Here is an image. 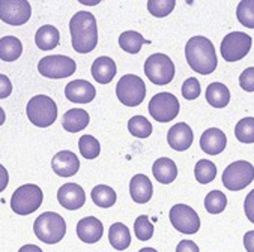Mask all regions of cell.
I'll return each instance as SVG.
<instances>
[{"label": "cell", "instance_id": "cell-1", "mask_svg": "<svg viewBox=\"0 0 254 252\" xmlns=\"http://www.w3.org/2000/svg\"><path fill=\"white\" fill-rule=\"evenodd\" d=\"M185 57L190 68L200 75L212 74L218 65L214 44L205 36H192L187 42Z\"/></svg>", "mask_w": 254, "mask_h": 252}, {"label": "cell", "instance_id": "cell-2", "mask_svg": "<svg viewBox=\"0 0 254 252\" xmlns=\"http://www.w3.org/2000/svg\"><path fill=\"white\" fill-rule=\"evenodd\" d=\"M69 33L72 48L80 54H87L93 51L98 44V27L96 18L87 11H80L74 14L69 21Z\"/></svg>", "mask_w": 254, "mask_h": 252}, {"label": "cell", "instance_id": "cell-3", "mask_svg": "<svg viewBox=\"0 0 254 252\" xmlns=\"http://www.w3.org/2000/svg\"><path fill=\"white\" fill-rule=\"evenodd\" d=\"M33 233L41 242L47 245H55L65 237L66 222L59 213L44 212L36 218L33 224Z\"/></svg>", "mask_w": 254, "mask_h": 252}, {"label": "cell", "instance_id": "cell-4", "mask_svg": "<svg viewBox=\"0 0 254 252\" xmlns=\"http://www.w3.org/2000/svg\"><path fill=\"white\" fill-rule=\"evenodd\" d=\"M27 119L38 128L52 126L58 119L56 102L45 95H36L27 102Z\"/></svg>", "mask_w": 254, "mask_h": 252}, {"label": "cell", "instance_id": "cell-5", "mask_svg": "<svg viewBox=\"0 0 254 252\" xmlns=\"http://www.w3.org/2000/svg\"><path fill=\"white\" fill-rule=\"evenodd\" d=\"M44 200V194L42 189L38 185H23L18 189H15V192L12 194L11 198V209L21 216L30 215L33 212H36Z\"/></svg>", "mask_w": 254, "mask_h": 252}, {"label": "cell", "instance_id": "cell-6", "mask_svg": "<svg viewBox=\"0 0 254 252\" xmlns=\"http://www.w3.org/2000/svg\"><path fill=\"white\" fill-rule=\"evenodd\" d=\"M144 74L155 86H166L175 78V63L163 53H155L144 62Z\"/></svg>", "mask_w": 254, "mask_h": 252}, {"label": "cell", "instance_id": "cell-7", "mask_svg": "<svg viewBox=\"0 0 254 252\" xmlns=\"http://www.w3.org/2000/svg\"><path fill=\"white\" fill-rule=\"evenodd\" d=\"M116 96L121 102L127 107L140 105L146 96L144 81L138 75H124L116 84Z\"/></svg>", "mask_w": 254, "mask_h": 252}, {"label": "cell", "instance_id": "cell-8", "mask_svg": "<svg viewBox=\"0 0 254 252\" xmlns=\"http://www.w3.org/2000/svg\"><path fill=\"white\" fill-rule=\"evenodd\" d=\"M179 101L173 93L163 92L157 93L149 102V113L152 119L160 122V123H167L176 119L179 114Z\"/></svg>", "mask_w": 254, "mask_h": 252}, {"label": "cell", "instance_id": "cell-9", "mask_svg": "<svg viewBox=\"0 0 254 252\" xmlns=\"http://www.w3.org/2000/svg\"><path fill=\"white\" fill-rule=\"evenodd\" d=\"M253 39L244 32H232L224 36L221 42V56L226 62H239L251 50Z\"/></svg>", "mask_w": 254, "mask_h": 252}, {"label": "cell", "instance_id": "cell-10", "mask_svg": "<svg viewBox=\"0 0 254 252\" xmlns=\"http://www.w3.org/2000/svg\"><path fill=\"white\" fill-rule=\"evenodd\" d=\"M77 69L75 62L68 57V56H62V54H56V56H47L44 59L39 60L38 63V71L42 77L47 78H66L71 77Z\"/></svg>", "mask_w": 254, "mask_h": 252}, {"label": "cell", "instance_id": "cell-11", "mask_svg": "<svg viewBox=\"0 0 254 252\" xmlns=\"http://www.w3.org/2000/svg\"><path fill=\"white\" fill-rule=\"evenodd\" d=\"M254 180V167L247 161L232 162L223 173V185L229 191H242Z\"/></svg>", "mask_w": 254, "mask_h": 252}, {"label": "cell", "instance_id": "cell-12", "mask_svg": "<svg viewBox=\"0 0 254 252\" xmlns=\"http://www.w3.org/2000/svg\"><path fill=\"white\" fill-rule=\"evenodd\" d=\"M32 6L27 0H0V20L9 26H23L30 20Z\"/></svg>", "mask_w": 254, "mask_h": 252}, {"label": "cell", "instance_id": "cell-13", "mask_svg": "<svg viewBox=\"0 0 254 252\" xmlns=\"http://www.w3.org/2000/svg\"><path fill=\"white\" fill-rule=\"evenodd\" d=\"M170 222L184 234H195L200 230L198 215L187 204H176L170 209Z\"/></svg>", "mask_w": 254, "mask_h": 252}, {"label": "cell", "instance_id": "cell-14", "mask_svg": "<svg viewBox=\"0 0 254 252\" xmlns=\"http://www.w3.org/2000/svg\"><path fill=\"white\" fill-rule=\"evenodd\" d=\"M58 200L62 207L68 210H77L84 206L86 194L84 189L77 183H65L58 191Z\"/></svg>", "mask_w": 254, "mask_h": 252}, {"label": "cell", "instance_id": "cell-15", "mask_svg": "<svg viewBox=\"0 0 254 252\" xmlns=\"http://www.w3.org/2000/svg\"><path fill=\"white\" fill-rule=\"evenodd\" d=\"M52 168L61 177H72L80 170V159L71 150H62L53 156Z\"/></svg>", "mask_w": 254, "mask_h": 252}, {"label": "cell", "instance_id": "cell-16", "mask_svg": "<svg viewBox=\"0 0 254 252\" xmlns=\"http://www.w3.org/2000/svg\"><path fill=\"white\" fill-rule=\"evenodd\" d=\"M65 96L68 98V101H71V102L89 104V102H92L93 98L96 96V90L86 80H74V81L66 84Z\"/></svg>", "mask_w": 254, "mask_h": 252}, {"label": "cell", "instance_id": "cell-17", "mask_svg": "<svg viewBox=\"0 0 254 252\" xmlns=\"http://www.w3.org/2000/svg\"><path fill=\"white\" fill-rule=\"evenodd\" d=\"M227 146L226 134L218 128H209L200 137V149L208 155H220Z\"/></svg>", "mask_w": 254, "mask_h": 252}, {"label": "cell", "instance_id": "cell-18", "mask_svg": "<svg viewBox=\"0 0 254 252\" xmlns=\"http://www.w3.org/2000/svg\"><path fill=\"white\" fill-rule=\"evenodd\" d=\"M192 140H194L192 129L188 126V123H184V122L176 123L167 132L169 146L178 150V152H184V150L190 149V146L192 144Z\"/></svg>", "mask_w": 254, "mask_h": 252}, {"label": "cell", "instance_id": "cell-19", "mask_svg": "<svg viewBox=\"0 0 254 252\" xmlns=\"http://www.w3.org/2000/svg\"><path fill=\"white\" fill-rule=\"evenodd\" d=\"M104 234L103 222L93 216H87L78 221L77 224V236L84 243H96Z\"/></svg>", "mask_w": 254, "mask_h": 252}, {"label": "cell", "instance_id": "cell-20", "mask_svg": "<svg viewBox=\"0 0 254 252\" xmlns=\"http://www.w3.org/2000/svg\"><path fill=\"white\" fill-rule=\"evenodd\" d=\"M90 72H92V77L95 78L96 83L109 84L116 77V72H118L116 62L112 57L101 56V57L95 59V62L92 63Z\"/></svg>", "mask_w": 254, "mask_h": 252}, {"label": "cell", "instance_id": "cell-21", "mask_svg": "<svg viewBox=\"0 0 254 252\" xmlns=\"http://www.w3.org/2000/svg\"><path fill=\"white\" fill-rule=\"evenodd\" d=\"M129 194L137 204H146L154 194L150 179L146 174H135L129 182Z\"/></svg>", "mask_w": 254, "mask_h": 252}, {"label": "cell", "instance_id": "cell-22", "mask_svg": "<svg viewBox=\"0 0 254 252\" xmlns=\"http://www.w3.org/2000/svg\"><path fill=\"white\" fill-rule=\"evenodd\" d=\"M152 173H154V177L160 183L169 185L175 182L178 176V167L170 158H158L152 165Z\"/></svg>", "mask_w": 254, "mask_h": 252}, {"label": "cell", "instance_id": "cell-23", "mask_svg": "<svg viewBox=\"0 0 254 252\" xmlns=\"http://www.w3.org/2000/svg\"><path fill=\"white\" fill-rule=\"evenodd\" d=\"M89 125V113L81 110V108H71L64 114L62 119V126L65 131L74 134L80 132Z\"/></svg>", "mask_w": 254, "mask_h": 252}, {"label": "cell", "instance_id": "cell-24", "mask_svg": "<svg viewBox=\"0 0 254 252\" xmlns=\"http://www.w3.org/2000/svg\"><path fill=\"white\" fill-rule=\"evenodd\" d=\"M61 42V35L59 30L55 26H42L38 29L36 35H35V44L39 50H44V51H48V50H55Z\"/></svg>", "mask_w": 254, "mask_h": 252}, {"label": "cell", "instance_id": "cell-25", "mask_svg": "<svg viewBox=\"0 0 254 252\" xmlns=\"http://www.w3.org/2000/svg\"><path fill=\"white\" fill-rule=\"evenodd\" d=\"M206 101L214 108H224L230 102V90L223 83H211L206 89Z\"/></svg>", "mask_w": 254, "mask_h": 252}, {"label": "cell", "instance_id": "cell-26", "mask_svg": "<svg viewBox=\"0 0 254 252\" xmlns=\"http://www.w3.org/2000/svg\"><path fill=\"white\" fill-rule=\"evenodd\" d=\"M23 53L21 41L15 36H5L0 39V59L3 62H15Z\"/></svg>", "mask_w": 254, "mask_h": 252}, {"label": "cell", "instance_id": "cell-27", "mask_svg": "<svg viewBox=\"0 0 254 252\" xmlns=\"http://www.w3.org/2000/svg\"><path fill=\"white\" fill-rule=\"evenodd\" d=\"M109 240L110 245L118 251H125L131 245V234L125 224L116 222L109 230Z\"/></svg>", "mask_w": 254, "mask_h": 252}, {"label": "cell", "instance_id": "cell-28", "mask_svg": "<svg viewBox=\"0 0 254 252\" xmlns=\"http://www.w3.org/2000/svg\"><path fill=\"white\" fill-rule=\"evenodd\" d=\"M144 44H150V41L144 39L138 32L135 30H127L124 32L121 36H119V45L124 51L129 53V54H137L140 50H141V45Z\"/></svg>", "mask_w": 254, "mask_h": 252}, {"label": "cell", "instance_id": "cell-29", "mask_svg": "<svg viewBox=\"0 0 254 252\" xmlns=\"http://www.w3.org/2000/svg\"><path fill=\"white\" fill-rule=\"evenodd\" d=\"M92 201L103 209H107V207H112L115 206L116 203V192L113 188L107 186V185H96L93 189H92Z\"/></svg>", "mask_w": 254, "mask_h": 252}, {"label": "cell", "instance_id": "cell-30", "mask_svg": "<svg viewBox=\"0 0 254 252\" xmlns=\"http://www.w3.org/2000/svg\"><path fill=\"white\" fill-rule=\"evenodd\" d=\"M194 176H195V180L200 182L201 185L211 183L217 177V167L212 161L200 159L194 167Z\"/></svg>", "mask_w": 254, "mask_h": 252}, {"label": "cell", "instance_id": "cell-31", "mask_svg": "<svg viewBox=\"0 0 254 252\" xmlns=\"http://www.w3.org/2000/svg\"><path fill=\"white\" fill-rule=\"evenodd\" d=\"M78 149H80V153L83 158L86 159H95L98 158V155L101 153V146L99 141L92 137V135H81L80 141H78Z\"/></svg>", "mask_w": 254, "mask_h": 252}, {"label": "cell", "instance_id": "cell-32", "mask_svg": "<svg viewBox=\"0 0 254 252\" xmlns=\"http://www.w3.org/2000/svg\"><path fill=\"white\" fill-rule=\"evenodd\" d=\"M235 137L244 144L254 143V117H245L236 123Z\"/></svg>", "mask_w": 254, "mask_h": 252}, {"label": "cell", "instance_id": "cell-33", "mask_svg": "<svg viewBox=\"0 0 254 252\" xmlns=\"http://www.w3.org/2000/svg\"><path fill=\"white\" fill-rule=\"evenodd\" d=\"M128 131L137 138H147L152 134V123L143 116H134L128 120Z\"/></svg>", "mask_w": 254, "mask_h": 252}, {"label": "cell", "instance_id": "cell-34", "mask_svg": "<svg viewBox=\"0 0 254 252\" xmlns=\"http://www.w3.org/2000/svg\"><path fill=\"white\" fill-rule=\"evenodd\" d=\"M238 21L248 29H254V0H242L236 8Z\"/></svg>", "mask_w": 254, "mask_h": 252}, {"label": "cell", "instance_id": "cell-35", "mask_svg": "<svg viewBox=\"0 0 254 252\" xmlns=\"http://www.w3.org/2000/svg\"><path fill=\"white\" fill-rule=\"evenodd\" d=\"M227 206V198L221 191H211L205 198V207L209 213L218 215Z\"/></svg>", "mask_w": 254, "mask_h": 252}, {"label": "cell", "instance_id": "cell-36", "mask_svg": "<svg viewBox=\"0 0 254 252\" xmlns=\"http://www.w3.org/2000/svg\"><path fill=\"white\" fill-rule=\"evenodd\" d=\"M175 6V0H149L147 2V11L157 18L167 17L169 14H172Z\"/></svg>", "mask_w": 254, "mask_h": 252}, {"label": "cell", "instance_id": "cell-37", "mask_svg": "<svg viewBox=\"0 0 254 252\" xmlns=\"http://www.w3.org/2000/svg\"><path fill=\"white\" fill-rule=\"evenodd\" d=\"M134 231L140 242H147L154 236V225L150 224L149 218L146 215H140L134 222Z\"/></svg>", "mask_w": 254, "mask_h": 252}, {"label": "cell", "instance_id": "cell-38", "mask_svg": "<svg viewBox=\"0 0 254 252\" xmlns=\"http://www.w3.org/2000/svg\"><path fill=\"white\" fill-rule=\"evenodd\" d=\"M200 93H201V87L195 77H190L188 80H185V83L182 84V96L187 101L197 99L200 96Z\"/></svg>", "mask_w": 254, "mask_h": 252}, {"label": "cell", "instance_id": "cell-39", "mask_svg": "<svg viewBox=\"0 0 254 252\" xmlns=\"http://www.w3.org/2000/svg\"><path fill=\"white\" fill-rule=\"evenodd\" d=\"M239 86L245 92H254V68H247L239 77Z\"/></svg>", "mask_w": 254, "mask_h": 252}, {"label": "cell", "instance_id": "cell-40", "mask_svg": "<svg viewBox=\"0 0 254 252\" xmlns=\"http://www.w3.org/2000/svg\"><path fill=\"white\" fill-rule=\"evenodd\" d=\"M12 93V83L8 75L0 74V99H6Z\"/></svg>", "mask_w": 254, "mask_h": 252}, {"label": "cell", "instance_id": "cell-41", "mask_svg": "<svg viewBox=\"0 0 254 252\" xmlns=\"http://www.w3.org/2000/svg\"><path fill=\"white\" fill-rule=\"evenodd\" d=\"M244 209H245V215H247L248 221L254 224V189L250 191V194L247 195L245 203H244Z\"/></svg>", "mask_w": 254, "mask_h": 252}, {"label": "cell", "instance_id": "cell-42", "mask_svg": "<svg viewBox=\"0 0 254 252\" xmlns=\"http://www.w3.org/2000/svg\"><path fill=\"white\" fill-rule=\"evenodd\" d=\"M176 252H200L198 246L191 240H181L176 246Z\"/></svg>", "mask_w": 254, "mask_h": 252}, {"label": "cell", "instance_id": "cell-43", "mask_svg": "<svg viewBox=\"0 0 254 252\" xmlns=\"http://www.w3.org/2000/svg\"><path fill=\"white\" fill-rule=\"evenodd\" d=\"M9 183V174H8V170L0 164V192H3L6 189Z\"/></svg>", "mask_w": 254, "mask_h": 252}, {"label": "cell", "instance_id": "cell-44", "mask_svg": "<svg viewBox=\"0 0 254 252\" xmlns=\"http://www.w3.org/2000/svg\"><path fill=\"white\" fill-rule=\"evenodd\" d=\"M244 246L248 252H254V230L245 233L244 236Z\"/></svg>", "mask_w": 254, "mask_h": 252}, {"label": "cell", "instance_id": "cell-45", "mask_svg": "<svg viewBox=\"0 0 254 252\" xmlns=\"http://www.w3.org/2000/svg\"><path fill=\"white\" fill-rule=\"evenodd\" d=\"M18 252H42V249L36 245H24L20 248Z\"/></svg>", "mask_w": 254, "mask_h": 252}, {"label": "cell", "instance_id": "cell-46", "mask_svg": "<svg viewBox=\"0 0 254 252\" xmlns=\"http://www.w3.org/2000/svg\"><path fill=\"white\" fill-rule=\"evenodd\" d=\"M5 119H6L5 111H3V108H2V107H0V126H2V125L5 123Z\"/></svg>", "mask_w": 254, "mask_h": 252}, {"label": "cell", "instance_id": "cell-47", "mask_svg": "<svg viewBox=\"0 0 254 252\" xmlns=\"http://www.w3.org/2000/svg\"><path fill=\"white\" fill-rule=\"evenodd\" d=\"M81 3L83 5H98L99 0H93V2H89V0H81Z\"/></svg>", "mask_w": 254, "mask_h": 252}, {"label": "cell", "instance_id": "cell-48", "mask_svg": "<svg viewBox=\"0 0 254 252\" xmlns=\"http://www.w3.org/2000/svg\"><path fill=\"white\" fill-rule=\"evenodd\" d=\"M138 252H158V251L154 249V248H143V249H140Z\"/></svg>", "mask_w": 254, "mask_h": 252}]
</instances>
